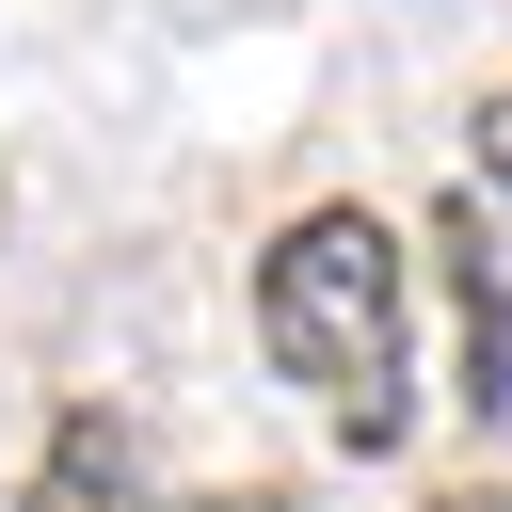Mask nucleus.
I'll use <instances>...</instances> for the list:
<instances>
[{
    "label": "nucleus",
    "instance_id": "obj_1",
    "mask_svg": "<svg viewBox=\"0 0 512 512\" xmlns=\"http://www.w3.org/2000/svg\"><path fill=\"white\" fill-rule=\"evenodd\" d=\"M400 288H416V256H400V224H368V208H304L272 256H256V336H272V368L352 432V448H400Z\"/></svg>",
    "mask_w": 512,
    "mask_h": 512
},
{
    "label": "nucleus",
    "instance_id": "obj_2",
    "mask_svg": "<svg viewBox=\"0 0 512 512\" xmlns=\"http://www.w3.org/2000/svg\"><path fill=\"white\" fill-rule=\"evenodd\" d=\"M432 272H448V336H464V400L496 416L512 400V288H496V256H480V208L432 240Z\"/></svg>",
    "mask_w": 512,
    "mask_h": 512
},
{
    "label": "nucleus",
    "instance_id": "obj_3",
    "mask_svg": "<svg viewBox=\"0 0 512 512\" xmlns=\"http://www.w3.org/2000/svg\"><path fill=\"white\" fill-rule=\"evenodd\" d=\"M16 512H128V448H112V416H64Z\"/></svg>",
    "mask_w": 512,
    "mask_h": 512
},
{
    "label": "nucleus",
    "instance_id": "obj_4",
    "mask_svg": "<svg viewBox=\"0 0 512 512\" xmlns=\"http://www.w3.org/2000/svg\"><path fill=\"white\" fill-rule=\"evenodd\" d=\"M480 176H496V192H512V80H496V96H480Z\"/></svg>",
    "mask_w": 512,
    "mask_h": 512
},
{
    "label": "nucleus",
    "instance_id": "obj_5",
    "mask_svg": "<svg viewBox=\"0 0 512 512\" xmlns=\"http://www.w3.org/2000/svg\"><path fill=\"white\" fill-rule=\"evenodd\" d=\"M448 512H512V480H496V496H448Z\"/></svg>",
    "mask_w": 512,
    "mask_h": 512
}]
</instances>
